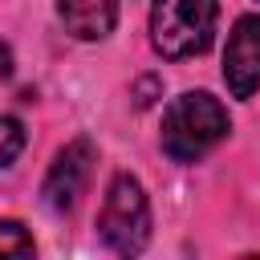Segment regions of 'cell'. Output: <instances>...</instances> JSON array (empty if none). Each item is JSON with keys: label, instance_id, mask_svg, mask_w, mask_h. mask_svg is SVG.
<instances>
[{"label": "cell", "instance_id": "obj_7", "mask_svg": "<svg viewBox=\"0 0 260 260\" xmlns=\"http://www.w3.org/2000/svg\"><path fill=\"white\" fill-rule=\"evenodd\" d=\"M24 150V126L8 114H0V171L16 162V154Z\"/></svg>", "mask_w": 260, "mask_h": 260}, {"label": "cell", "instance_id": "obj_2", "mask_svg": "<svg viewBox=\"0 0 260 260\" xmlns=\"http://www.w3.org/2000/svg\"><path fill=\"white\" fill-rule=\"evenodd\" d=\"M215 0H154L150 8V45L167 61L195 57L215 37Z\"/></svg>", "mask_w": 260, "mask_h": 260}, {"label": "cell", "instance_id": "obj_4", "mask_svg": "<svg viewBox=\"0 0 260 260\" xmlns=\"http://www.w3.org/2000/svg\"><path fill=\"white\" fill-rule=\"evenodd\" d=\"M93 142L89 138H73L57 150L45 183H41V195H45V207L49 211H73L77 199L85 195V183H89V171H93Z\"/></svg>", "mask_w": 260, "mask_h": 260}, {"label": "cell", "instance_id": "obj_6", "mask_svg": "<svg viewBox=\"0 0 260 260\" xmlns=\"http://www.w3.org/2000/svg\"><path fill=\"white\" fill-rule=\"evenodd\" d=\"M57 16L77 41H102L114 32L118 0H57Z\"/></svg>", "mask_w": 260, "mask_h": 260}, {"label": "cell", "instance_id": "obj_9", "mask_svg": "<svg viewBox=\"0 0 260 260\" xmlns=\"http://www.w3.org/2000/svg\"><path fill=\"white\" fill-rule=\"evenodd\" d=\"M12 77V49H8V41H0V81H8Z\"/></svg>", "mask_w": 260, "mask_h": 260}, {"label": "cell", "instance_id": "obj_3", "mask_svg": "<svg viewBox=\"0 0 260 260\" xmlns=\"http://www.w3.org/2000/svg\"><path fill=\"white\" fill-rule=\"evenodd\" d=\"M98 236L118 256H138L150 240V203L134 175H114L102 211H98Z\"/></svg>", "mask_w": 260, "mask_h": 260}, {"label": "cell", "instance_id": "obj_5", "mask_svg": "<svg viewBox=\"0 0 260 260\" xmlns=\"http://www.w3.org/2000/svg\"><path fill=\"white\" fill-rule=\"evenodd\" d=\"M223 81L232 98H252L260 89V16H240L223 49Z\"/></svg>", "mask_w": 260, "mask_h": 260}, {"label": "cell", "instance_id": "obj_8", "mask_svg": "<svg viewBox=\"0 0 260 260\" xmlns=\"http://www.w3.org/2000/svg\"><path fill=\"white\" fill-rule=\"evenodd\" d=\"M0 256H32V236L16 219H0Z\"/></svg>", "mask_w": 260, "mask_h": 260}, {"label": "cell", "instance_id": "obj_1", "mask_svg": "<svg viewBox=\"0 0 260 260\" xmlns=\"http://www.w3.org/2000/svg\"><path fill=\"white\" fill-rule=\"evenodd\" d=\"M228 130H232V122H228V110L219 106V98H211L203 89H187V93H179L167 106L158 142H162V154L167 158L195 162L211 146H219L228 138Z\"/></svg>", "mask_w": 260, "mask_h": 260}]
</instances>
